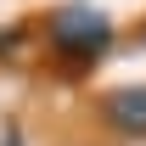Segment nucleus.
<instances>
[{
  "label": "nucleus",
  "mask_w": 146,
  "mask_h": 146,
  "mask_svg": "<svg viewBox=\"0 0 146 146\" xmlns=\"http://www.w3.org/2000/svg\"><path fill=\"white\" fill-rule=\"evenodd\" d=\"M45 39L56 45V56L68 68H96L112 51V17L90 0H68L45 17Z\"/></svg>",
  "instance_id": "obj_1"
},
{
  "label": "nucleus",
  "mask_w": 146,
  "mask_h": 146,
  "mask_svg": "<svg viewBox=\"0 0 146 146\" xmlns=\"http://www.w3.org/2000/svg\"><path fill=\"white\" fill-rule=\"evenodd\" d=\"M23 39H28V28H0V56H17Z\"/></svg>",
  "instance_id": "obj_3"
},
{
  "label": "nucleus",
  "mask_w": 146,
  "mask_h": 146,
  "mask_svg": "<svg viewBox=\"0 0 146 146\" xmlns=\"http://www.w3.org/2000/svg\"><path fill=\"white\" fill-rule=\"evenodd\" d=\"M0 146H23V135H17V129H6V135H0Z\"/></svg>",
  "instance_id": "obj_4"
},
{
  "label": "nucleus",
  "mask_w": 146,
  "mask_h": 146,
  "mask_svg": "<svg viewBox=\"0 0 146 146\" xmlns=\"http://www.w3.org/2000/svg\"><path fill=\"white\" fill-rule=\"evenodd\" d=\"M101 124L118 141H146V84H124V90L101 96Z\"/></svg>",
  "instance_id": "obj_2"
}]
</instances>
